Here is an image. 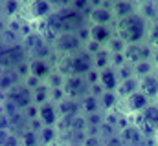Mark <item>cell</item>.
Returning a JSON list of instances; mask_svg holds the SVG:
<instances>
[{
  "label": "cell",
  "instance_id": "83f0119b",
  "mask_svg": "<svg viewBox=\"0 0 158 146\" xmlns=\"http://www.w3.org/2000/svg\"><path fill=\"white\" fill-rule=\"evenodd\" d=\"M19 141H20V146H40L39 132H33V130H30V128H26V130L20 133Z\"/></svg>",
  "mask_w": 158,
  "mask_h": 146
},
{
  "label": "cell",
  "instance_id": "4fadbf2b",
  "mask_svg": "<svg viewBox=\"0 0 158 146\" xmlns=\"http://www.w3.org/2000/svg\"><path fill=\"white\" fill-rule=\"evenodd\" d=\"M140 91L151 102H155L158 99V77L155 71L151 75H147V77H143V79H140Z\"/></svg>",
  "mask_w": 158,
  "mask_h": 146
},
{
  "label": "cell",
  "instance_id": "44dd1931",
  "mask_svg": "<svg viewBox=\"0 0 158 146\" xmlns=\"http://www.w3.org/2000/svg\"><path fill=\"white\" fill-rule=\"evenodd\" d=\"M19 82H22V80H20V77L13 71V70H11V71H4V75L0 77V93L4 95L7 90H11V88L17 86Z\"/></svg>",
  "mask_w": 158,
  "mask_h": 146
},
{
  "label": "cell",
  "instance_id": "8d00e7d4",
  "mask_svg": "<svg viewBox=\"0 0 158 146\" xmlns=\"http://www.w3.org/2000/svg\"><path fill=\"white\" fill-rule=\"evenodd\" d=\"M0 130H9L11 132V122H9V117L0 113Z\"/></svg>",
  "mask_w": 158,
  "mask_h": 146
},
{
  "label": "cell",
  "instance_id": "484cf974",
  "mask_svg": "<svg viewBox=\"0 0 158 146\" xmlns=\"http://www.w3.org/2000/svg\"><path fill=\"white\" fill-rule=\"evenodd\" d=\"M132 70H134V77L140 80V79H143V77H147V75H151L155 71V66H153L151 60H140L132 66Z\"/></svg>",
  "mask_w": 158,
  "mask_h": 146
},
{
  "label": "cell",
  "instance_id": "1f68e13d",
  "mask_svg": "<svg viewBox=\"0 0 158 146\" xmlns=\"http://www.w3.org/2000/svg\"><path fill=\"white\" fill-rule=\"evenodd\" d=\"M116 75H118V82H121V80H127V79H131V77H134L132 64L125 62L121 68H118V70H116Z\"/></svg>",
  "mask_w": 158,
  "mask_h": 146
},
{
  "label": "cell",
  "instance_id": "9a60e30c",
  "mask_svg": "<svg viewBox=\"0 0 158 146\" xmlns=\"http://www.w3.org/2000/svg\"><path fill=\"white\" fill-rule=\"evenodd\" d=\"M110 11H112L114 20H121V18L136 13V4L129 2V0H118L114 4H110Z\"/></svg>",
  "mask_w": 158,
  "mask_h": 146
},
{
  "label": "cell",
  "instance_id": "cb8c5ba5",
  "mask_svg": "<svg viewBox=\"0 0 158 146\" xmlns=\"http://www.w3.org/2000/svg\"><path fill=\"white\" fill-rule=\"evenodd\" d=\"M142 119H143L147 124H151V126L158 132V104L156 102H151L147 108L142 111Z\"/></svg>",
  "mask_w": 158,
  "mask_h": 146
},
{
  "label": "cell",
  "instance_id": "ac0fdd59",
  "mask_svg": "<svg viewBox=\"0 0 158 146\" xmlns=\"http://www.w3.org/2000/svg\"><path fill=\"white\" fill-rule=\"evenodd\" d=\"M57 111H59V117H76L81 113V110H79V101H72V99H63V101H59L57 104Z\"/></svg>",
  "mask_w": 158,
  "mask_h": 146
},
{
  "label": "cell",
  "instance_id": "d6a6232c",
  "mask_svg": "<svg viewBox=\"0 0 158 146\" xmlns=\"http://www.w3.org/2000/svg\"><path fill=\"white\" fill-rule=\"evenodd\" d=\"M85 119H86V124L90 126V128H99L101 126V122H103V115L98 111V113H90V115H85Z\"/></svg>",
  "mask_w": 158,
  "mask_h": 146
},
{
  "label": "cell",
  "instance_id": "7a4b0ae2",
  "mask_svg": "<svg viewBox=\"0 0 158 146\" xmlns=\"http://www.w3.org/2000/svg\"><path fill=\"white\" fill-rule=\"evenodd\" d=\"M26 60H28V53H26V49L22 48L20 42L0 46V68L2 70L11 71Z\"/></svg>",
  "mask_w": 158,
  "mask_h": 146
},
{
  "label": "cell",
  "instance_id": "3957f363",
  "mask_svg": "<svg viewBox=\"0 0 158 146\" xmlns=\"http://www.w3.org/2000/svg\"><path fill=\"white\" fill-rule=\"evenodd\" d=\"M55 57H72L85 49V44L79 40L77 33H61L52 44Z\"/></svg>",
  "mask_w": 158,
  "mask_h": 146
},
{
  "label": "cell",
  "instance_id": "ab89813d",
  "mask_svg": "<svg viewBox=\"0 0 158 146\" xmlns=\"http://www.w3.org/2000/svg\"><path fill=\"white\" fill-rule=\"evenodd\" d=\"M4 18V11H2V2H0V20Z\"/></svg>",
  "mask_w": 158,
  "mask_h": 146
},
{
  "label": "cell",
  "instance_id": "ba28073f",
  "mask_svg": "<svg viewBox=\"0 0 158 146\" xmlns=\"http://www.w3.org/2000/svg\"><path fill=\"white\" fill-rule=\"evenodd\" d=\"M114 22L110 4H101L99 7H90L88 13V24L90 26H110Z\"/></svg>",
  "mask_w": 158,
  "mask_h": 146
},
{
  "label": "cell",
  "instance_id": "74e56055",
  "mask_svg": "<svg viewBox=\"0 0 158 146\" xmlns=\"http://www.w3.org/2000/svg\"><path fill=\"white\" fill-rule=\"evenodd\" d=\"M103 146H125V144L119 141L118 135H114V137H110V139H105V141H103Z\"/></svg>",
  "mask_w": 158,
  "mask_h": 146
},
{
  "label": "cell",
  "instance_id": "52a82bcc",
  "mask_svg": "<svg viewBox=\"0 0 158 146\" xmlns=\"http://www.w3.org/2000/svg\"><path fill=\"white\" fill-rule=\"evenodd\" d=\"M70 60V70H72V75H79V77H86L88 73L94 70V57L90 53H86L85 49L79 51L76 55L68 57Z\"/></svg>",
  "mask_w": 158,
  "mask_h": 146
},
{
  "label": "cell",
  "instance_id": "ffe728a7",
  "mask_svg": "<svg viewBox=\"0 0 158 146\" xmlns=\"http://www.w3.org/2000/svg\"><path fill=\"white\" fill-rule=\"evenodd\" d=\"M118 102H119V99H118V95H116V91H103L99 95V108L103 110V111L116 110Z\"/></svg>",
  "mask_w": 158,
  "mask_h": 146
},
{
  "label": "cell",
  "instance_id": "2e32d148",
  "mask_svg": "<svg viewBox=\"0 0 158 146\" xmlns=\"http://www.w3.org/2000/svg\"><path fill=\"white\" fill-rule=\"evenodd\" d=\"M99 84L103 88V91H116L118 88V75L114 68H105L99 71Z\"/></svg>",
  "mask_w": 158,
  "mask_h": 146
},
{
  "label": "cell",
  "instance_id": "d6986e66",
  "mask_svg": "<svg viewBox=\"0 0 158 146\" xmlns=\"http://www.w3.org/2000/svg\"><path fill=\"white\" fill-rule=\"evenodd\" d=\"M79 110H81L83 115H90V113L101 111V108H99V99L88 93L86 97H83V99L79 101Z\"/></svg>",
  "mask_w": 158,
  "mask_h": 146
},
{
  "label": "cell",
  "instance_id": "e0dca14e",
  "mask_svg": "<svg viewBox=\"0 0 158 146\" xmlns=\"http://www.w3.org/2000/svg\"><path fill=\"white\" fill-rule=\"evenodd\" d=\"M140 90V80L136 79V77H131V79H127V80H121L118 82V88H116V95H118L119 101H123V99H127V97H131L134 91H138Z\"/></svg>",
  "mask_w": 158,
  "mask_h": 146
},
{
  "label": "cell",
  "instance_id": "b9f144b4",
  "mask_svg": "<svg viewBox=\"0 0 158 146\" xmlns=\"http://www.w3.org/2000/svg\"><path fill=\"white\" fill-rule=\"evenodd\" d=\"M4 71H6V70H2V68H0V77H2V75H4Z\"/></svg>",
  "mask_w": 158,
  "mask_h": 146
},
{
  "label": "cell",
  "instance_id": "4316f807",
  "mask_svg": "<svg viewBox=\"0 0 158 146\" xmlns=\"http://www.w3.org/2000/svg\"><path fill=\"white\" fill-rule=\"evenodd\" d=\"M48 101H50V88L46 82H42L40 86H37L33 90V102H35V106H40Z\"/></svg>",
  "mask_w": 158,
  "mask_h": 146
},
{
  "label": "cell",
  "instance_id": "4dcf8cb0",
  "mask_svg": "<svg viewBox=\"0 0 158 146\" xmlns=\"http://www.w3.org/2000/svg\"><path fill=\"white\" fill-rule=\"evenodd\" d=\"M114 135H118V130L112 126V124H109V122H101V126H99V137L105 141V139H110V137H114Z\"/></svg>",
  "mask_w": 158,
  "mask_h": 146
},
{
  "label": "cell",
  "instance_id": "f6af8a7d",
  "mask_svg": "<svg viewBox=\"0 0 158 146\" xmlns=\"http://www.w3.org/2000/svg\"><path fill=\"white\" fill-rule=\"evenodd\" d=\"M155 139H158V133H156V137H155Z\"/></svg>",
  "mask_w": 158,
  "mask_h": 146
},
{
  "label": "cell",
  "instance_id": "8fae6325",
  "mask_svg": "<svg viewBox=\"0 0 158 146\" xmlns=\"http://www.w3.org/2000/svg\"><path fill=\"white\" fill-rule=\"evenodd\" d=\"M118 137H119V141H121L123 144L142 146L143 143H145V137L142 135V132H140L134 124H129V126H125L123 130H119Z\"/></svg>",
  "mask_w": 158,
  "mask_h": 146
},
{
  "label": "cell",
  "instance_id": "603a6c76",
  "mask_svg": "<svg viewBox=\"0 0 158 146\" xmlns=\"http://www.w3.org/2000/svg\"><path fill=\"white\" fill-rule=\"evenodd\" d=\"M22 6H24V4H20V2H17V0H6V2H2L4 18H6V20H9V18H15L17 15H20Z\"/></svg>",
  "mask_w": 158,
  "mask_h": 146
},
{
  "label": "cell",
  "instance_id": "277c9868",
  "mask_svg": "<svg viewBox=\"0 0 158 146\" xmlns=\"http://www.w3.org/2000/svg\"><path fill=\"white\" fill-rule=\"evenodd\" d=\"M4 101H9L11 104H15V108L19 111H26L30 106H33V91L24 84L19 82L17 86H13L11 90H7L4 93Z\"/></svg>",
  "mask_w": 158,
  "mask_h": 146
},
{
  "label": "cell",
  "instance_id": "d590c367",
  "mask_svg": "<svg viewBox=\"0 0 158 146\" xmlns=\"http://www.w3.org/2000/svg\"><path fill=\"white\" fill-rule=\"evenodd\" d=\"M22 82H24V84H26V86H28V88H30L31 91H33V90H35L37 86H40V84H42V82H40L39 79H35L33 75H30V77H26V79L22 80Z\"/></svg>",
  "mask_w": 158,
  "mask_h": 146
},
{
  "label": "cell",
  "instance_id": "f546056e",
  "mask_svg": "<svg viewBox=\"0 0 158 146\" xmlns=\"http://www.w3.org/2000/svg\"><path fill=\"white\" fill-rule=\"evenodd\" d=\"M145 44H149L153 49H156L158 48V20H155V22L149 24V33H147V40H145Z\"/></svg>",
  "mask_w": 158,
  "mask_h": 146
},
{
  "label": "cell",
  "instance_id": "d4e9b609",
  "mask_svg": "<svg viewBox=\"0 0 158 146\" xmlns=\"http://www.w3.org/2000/svg\"><path fill=\"white\" fill-rule=\"evenodd\" d=\"M109 66H110V53L103 48V49H99L94 55V70L96 71H101V70H105Z\"/></svg>",
  "mask_w": 158,
  "mask_h": 146
},
{
  "label": "cell",
  "instance_id": "8992f818",
  "mask_svg": "<svg viewBox=\"0 0 158 146\" xmlns=\"http://www.w3.org/2000/svg\"><path fill=\"white\" fill-rule=\"evenodd\" d=\"M63 91H64V97H66V99L81 101L83 97H86V95L90 93V86H88V82H86L85 77L68 75V77H64V80H63Z\"/></svg>",
  "mask_w": 158,
  "mask_h": 146
},
{
  "label": "cell",
  "instance_id": "5b68a950",
  "mask_svg": "<svg viewBox=\"0 0 158 146\" xmlns=\"http://www.w3.org/2000/svg\"><path fill=\"white\" fill-rule=\"evenodd\" d=\"M22 11L26 13L22 17L24 22H35V20H42V18H48L53 11H55V4L53 2H48V0H35V2H30V4H24L22 6ZM20 11V13H22Z\"/></svg>",
  "mask_w": 158,
  "mask_h": 146
},
{
  "label": "cell",
  "instance_id": "bcb514c9",
  "mask_svg": "<svg viewBox=\"0 0 158 146\" xmlns=\"http://www.w3.org/2000/svg\"><path fill=\"white\" fill-rule=\"evenodd\" d=\"M151 146H156V144H151Z\"/></svg>",
  "mask_w": 158,
  "mask_h": 146
},
{
  "label": "cell",
  "instance_id": "60d3db41",
  "mask_svg": "<svg viewBox=\"0 0 158 146\" xmlns=\"http://www.w3.org/2000/svg\"><path fill=\"white\" fill-rule=\"evenodd\" d=\"M68 146H81V144H77V143H70Z\"/></svg>",
  "mask_w": 158,
  "mask_h": 146
},
{
  "label": "cell",
  "instance_id": "f35d334b",
  "mask_svg": "<svg viewBox=\"0 0 158 146\" xmlns=\"http://www.w3.org/2000/svg\"><path fill=\"white\" fill-rule=\"evenodd\" d=\"M151 62H153V66L158 68V48L156 49H153V57H151Z\"/></svg>",
  "mask_w": 158,
  "mask_h": 146
},
{
  "label": "cell",
  "instance_id": "e575fe53",
  "mask_svg": "<svg viewBox=\"0 0 158 146\" xmlns=\"http://www.w3.org/2000/svg\"><path fill=\"white\" fill-rule=\"evenodd\" d=\"M81 146H103V139L99 135H86Z\"/></svg>",
  "mask_w": 158,
  "mask_h": 146
},
{
  "label": "cell",
  "instance_id": "7c38bea8",
  "mask_svg": "<svg viewBox=\"0 0 158 146\" xmlns=\"http://www.w3.org/2000/svg\"><path fill=\"white\" fill-rule=\"evenodd\" d=\"M30 62V75L39 79L40 82H46L48 77L53 73V62L52 60H28Z\"/></svg>",
  "mask_w": 158,
  "mask_h": 146
},
{
  "label": "cell",
  "instance_id": "f1b7e54d",
  "mask_svg": "<svg viewBox=\"0 0 158 146\" xmlns=\"http://www.w3.org/2000/svg\"><path fill=\"white\" fill-rule=\"evenodd\" d=\"M125 48H127V44L116 35H112V38H110V40L107 42V46H105V49H107L110 55H114V53H123Z\"/></svg>",
  "mask_w": 158,
  "mask_h": 146
},
{
  "label": "cell",
  "instance_id": "5bb4252c",
  "mask_svg": "<svg viewBox=\"0 0 158 146\" xmlns=\"http://www.w3.org/2000/svg\"><path fill=\"white\" fill-rule=\"evenodd\" d=\"M114 35V28L112 26H90V40L98 42L99 46H107V42Z\"/></svg>",
  "mask_w": 158,
  "mask_h": 146
},
{
  "label": "cell",
  "instance_id": "7bdbcfd3",
  "mask_svg": "<svg viewBox=\"0 0 158 146\" xmlns=\"http://www.w3.org/2000/svg\"><path fill=\"white\" fill-rule=\"evenodd\" d=\"M155 73H156V77H158V68H155Z\"/></svg>",
  "mask_w": 158,
  "mask_h": 146
},
{
  "label": "cell",
  "instance_id": "6da1fadb",
  "mask_svg": "<svg viewBox=\"0 0 158 146\" xmlns=\"http://www.w3.org/2000/svg\"><path fill=\"white\" fill-rule=\"evenodd\" d=\"M149 33V22L136 11L114 24V35L119 36L127 46L129 44H145Z\"/></svg>",
  "mask_w": 158,
  "mask_h": 146
},
{
  "label": "cell",
  "instance_id": "836d02e7",
  "mask_svg": "<svg viewBox=\"0 0 158 146\" xmlns=\"http://www.w3.org/2000/svg\"><path fill=\"white\" fill-rule=\"evenodd\" d=\"M125 62H127V60H125L123 53H114V55H110V68L118 70V68H121Z\"/></svg>",
  "mask_w": 158,
  "mask_h": 146
},
{
  "label": "cell",
  "instance_id": "7402d4cb",
  "mask_svg": "<svg viewBox=\"0 0 158 146\" xmlns=\"http://www.w3.org/2000/svg\"><path fill=\"white\" fill-rule=\"evenodd\" d=\"M59 139V132L57 128H50V126H42L39 132V143L40 146H53V143Z\"/></svg>",
  "mask_w": 158,
  "mask_h": 146
},
{
  "label": "cell",
  "instance_id": "7dc6e473",
  "mask_svg": "<svg viewBox=\"0 0 158 146\" xmlns=\"http://www.w3.org/2000/svg\"><path fill=\"white\" fill-rule=\"evenodd\" d=\"M156 146H158V144H156Z\"/></svg>",
  "mask_w": 158,
  "mask_h": 146
},
{
  "label": "cell",
  "instance_id": "ee69618b",
  "mask_svg": "<svg viewBox=\"0 0 158 146\" xmlns=\"http://www.w3.org/2000/svg\"><path fill=\"white\" fill-rule=\"evenodd\" d=\"M155 102H156V104H158V99H156V101H155Z\"/></svg>",
  "mask_w": 158,
  "mask_h": 146
},
{
  "label": "cell",
  "instance_id": "9c48e42d",
  "mask_svg": "<svg viewBox=\"0 0 158 146\" xmlns=\"http://www.w3.org/2000/svg\"><path fill=\"white\" fill-rule=\"evenodd\" d=\"M123 102V111H125V115H134V113H142L143 110L147 108L149 104H151V101L138 90V91H134L131 97H127V99H123L121 101Z\"/></svg>",
  "mask_w": 158,
  "mask_h": 146
},
{
  "label": "cell",
  "instance_id": "30bf717a",
  "mask_svg": "<svg viewBox=\"0 0 158 146\" xmlns=\"http://www.w3.org/2000/svg\"><path fill=\"white\" fill-rule=\"evenodd\" d=\"M39 119L40 122H42V126H50V128H55L57 126V122H59V111H57V106H55V102H52V101H48V102H44V104H40L39 106Z\"/></svg>",
  "mask_w": 158,
  "mask_h": 146
}]
</instances>
